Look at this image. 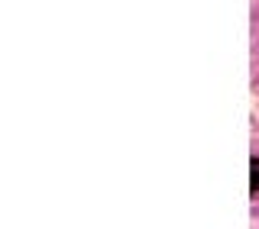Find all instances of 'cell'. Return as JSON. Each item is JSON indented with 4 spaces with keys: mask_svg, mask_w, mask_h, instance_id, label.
I'll return each instance as SVG.
<instances>
[{
    "mask_svg": "<svg viewBox=\"0 0 259 229\" xmlns=\"http://www.w3.org/2000/svg\"><path fill=\"white\" fill-rule=\"evenodd\" d=\"M253 194H259V161L253 158Z\"/></svg>",
    "mask_w": 259,
    "mask_h": 229,
    "instance_id": "obj_1",
    "label": "cell"
}]
</instances>
